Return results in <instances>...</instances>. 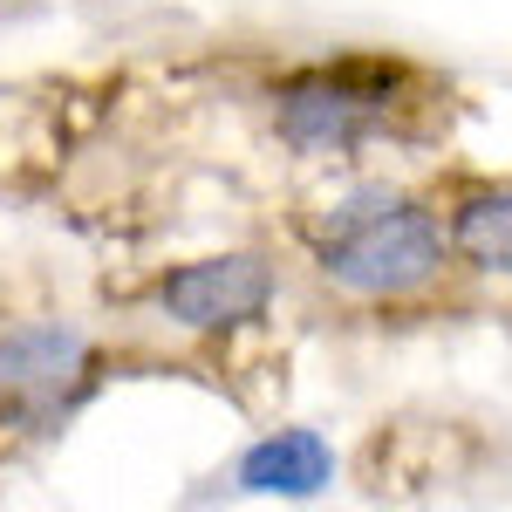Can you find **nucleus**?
Instances as JSON below:
<instances>
[{"mask_svg": "<svg viewBox=\"0 0 512 512\" xmlns=\"http://www.w3.org/2000/svg\"><path fill=\"white\" fill-rule=\"evenodd\" d=\"M0 437H7V431H0Z\"/></svg>", "mask_w": 512, "mask_h": 512, "instance_id": "7", "label": "nucleus"}, {"mask_svg": "<svg viewBox=\"0 0 512 512\" xmlns=\"http://www.w3.org/2000/svg\"><path fill=\"white\" fill-rule=\"evenodd\" d=\"M328 472H335V451L321 444L315 431H274L260 437L246 458H239V492H287V499H308V492H321L328 485Z\"/></svg>", "mask_w": 512, "mask_h": 512, "instance_id": "6", "label": "nucleus"}, {"mask_svg": "<svg viewBox=\"0 0 512 512\" xmlns=\"http://www.w3.org/2000/svg\"><path fill=\"white\" fill-rule=\"evenodd\" d=\"M103 383H110V349L96 328L62 315L0 328V431L7 437H62Z\"/></svg>", "mask_w": 512, "mask_h": 512, "instance_id": "3", "label": "nucleus"}, {"mask_svg": "<svg viewBox=\"0 0 512 512\" xmlns=\"http://www.w3.org/2000/svg\"><path fill=\"white\" fill-rule=\"evenodd\" d=\"M260 110L280 151L308 164H362L376 151L431 144L451 123V82L390 48H342L274 69Z\"/></svg>", "mask_w": 512, "mask_h": 512, "instance_id": "1", "label": "nucleus"}, {"mask_svg": "<svg viewBox=\"0 0 512 512\" xmlns=\"http://www.w3.org/2000/svg\"><path fill=\"white\" fill-rule=\"evenodd\" d=\"M301 260L321 294L376 315H417L451 294V280H465L437 192L390 185V178H355L335 198L308 205Z\"/></svg>", "mask_w": 512, "mask_h": 512, "instance_id": "2", "label": "nucleus"}, {"mask_svg": "<svg viewBox=\"0 0 512 512\" xmlns=\"http://www.w3.org/2000/svg\"><path fill=\"white\" fill-rule=\"evenodd\" d=\"M280 301V267L260 246H226V253H192L171 260L151 280V315L178 342H239L267 328Z\"/></svg>", "mask_w": 512, "mask_h": 512, "instance_id": "4", "label": "nucleus"}, {"mask_svg": "<svg viewBox=\"0 0 512 512\" xmlns=\"http://www.w3.org/2000/svg\"><path fill=\"white\" fill-rule=\"evenodd\" d=\"M431 192L444 212V233H451V253H458V274L512 287V178L444 171Z\"/></svg>", "mask_w": 512, "mask_h": 512, "instance_id": "5", "label": "nucleus"}]
</instances>
